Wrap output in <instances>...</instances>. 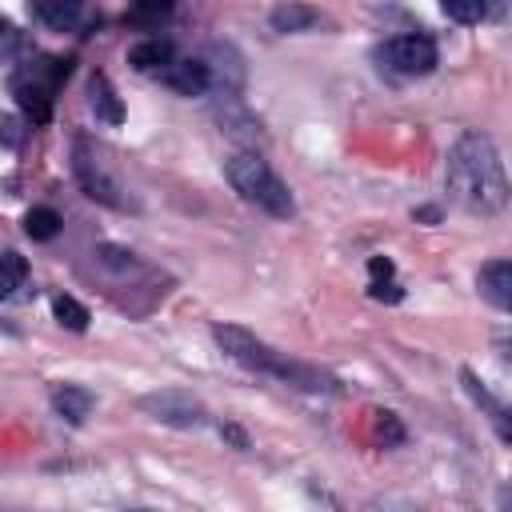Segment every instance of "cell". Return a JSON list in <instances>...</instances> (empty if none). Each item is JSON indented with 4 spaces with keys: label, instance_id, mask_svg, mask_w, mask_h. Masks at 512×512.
Masks as SVG:
<instances>
[{
    "label": "cell",
    "instance_id": "cell-16",
    "mask_svg": "<svg viewBox=\"0 0 512 512\" xmlns=\"http://www.w3.org/2000/svg\"><path fill=\"white\" fill-rule=\"evenodd\" d=\"M52 316H56L68 332H84V328H88V320H92V316H88V308H84L76 296H64V292H60V296H52Z\"/></svg>",
    "mask_w": 512,
    "mask_h": 512
},
{
    "label": "cell",
    "instance_id": "cell-4",
    "mask_svg": "<svg viewBox=\"0 0 512 512\" xmlns=\"http://www.w3.org/2000/svg\"><path fill=\"white\" fill-rule=\"evenodd\" d=\"M68 68L72 60H60V56H36L28 64H20L12 72V96L20 104V112L36 124H44L52 116V100L60 92V84L68 80Z\"/></svg>",
    "mask_w": 512,
    "mask_h": 512
},
{
    "label": "cell",
    "instance_id": "cell-27",
    "mask_svg": "<svg viewBox=\"0 0 512 512\" xmlns=\"http://www.w3.org/2000/svg\"><path fill=\"white\" fill-rule=\"evenodd\" d=\"M4 128H12V120H8V116H0V136H4Z\"/></svg>",
    "mask_w": 512,
    "mask_h": 512
},
{
    "label": "cell",
    "instance_id": "cell-15",
    "mask_svg": "<svg viewBox=\"0 0 512 512\" xmlns=\"http://www.w3.org/2000/svg\"><path fill=\"white\" fill-rule=\"evenodd\" d=\"M28 280V260L20 252H0V300H8Z\"/></svg>",
    "mask_w": 512,
    "mask_h": 512
},
{
    "label": "cell",
    "instance_id": "cell-21",
    "mask_svg": "<svg viewBox=\"0 0 512 512\" xmlns=\"http://www.w3.org/2000/svg\"><path fill=\"white\" fill-rule=\"evenodd\" d=\"M96 256H100V264H108V268H116V272L136 268L132 252H124V248H116V244H100V248H96Z\"/></svg>",
    "mask_w": 512,
    "mask_h": 512
},
{
    "label": "cell",
    "instance_id": "cell-20",
    "mask_svg": "<svg viewBox=\"0 0 512 512\" xmlns=\"http://www.w3.org/2000/svg\"><path fill=\"white\" fill-rule=\"evenodd\" d=\"M460 380H464V388H468V392H472V400H476V404H484V408H488V412H492V420H496V424H500V436H504V440H508V424H504V404H500V400H492V396H488V392H484V388H480V384H476V376H472V372H468V368H464V372H460Z\"/></svg>",
    "mask_w": 512,
    "mask_h": 512
},
{
    "label": "cell",
    "instance_id": "cell-13",
    "mask_svg": "<svg viewBox=\"0 0 512 512\" xmlns=\"http://www.w3.org/2000/svg\"><path fill=\"white\" fill-rule=\"evenodd\" d=\"M32 16L52 32H72L84 16V0H32Z\"/></svg>",
    "mask_w": 512,
    "mask_h": 512
},
{
    "label": "cell",
    "instance_id": "cell-1",
    "mask_svg": "<svg viewBox=\"0 0 512 512\" xmlns=\"http://www.w3.org/2000/svg\"><path fill=\"white\" fill-rule=\"evenodd\" d=\"M444 184H448L452 200L464 204L468 212H480V216L500 212L508 204V176H504V160H500L492 136L464 132L448 148Z\"/></svg>",
    "mask_w": 512,
    "mask_h": 512
},
{
    "label": "cell",
    "instance_id": "cell-19",
    "mask_svg": "<svg viewBox=\"0 0 512 512\" xmlns=\"http://www.w3.org/2000/svg\"><path fill=\"white\" fill-rule=\"evenodd\" d=\"M440 4H444V12H448L456 24H476V20H484L488 8H492V0H440Z\"/></svg>",
    "mask_w": 512,
    "mask_h": 512
},
{
    "label": "cell",
    "instance_id": "cell-12",
    "mask_svg": "<svg viewBox=\"0 0 512 512\" xmlns=\"http://www.w3.org/2000/svg\"><path fill=\"white\" fill-rule=\"evenodd\" d=\"M172 60H176V48H172V40H160V36H148V40H140V44L128 48V64L136 72H156L160 76Z\"/></svg>",
    "mask_w": 512,
    "mask_h": 512
},
{
    "label": "cell",
    "instance_id": "cell-7",
    "mask_svg": "<svg viewBox=\"0 0 512 512\" xmlns=\"http://www.w3.org/2000/svg\"><path fill=\"white\" fill-rule=\"evenodd\" d=\"M140 408H144L152 420L172 424V428H200V424L208 420L204 404H200L196 396H188V392H176V388H164V392H148V396H140Z\"/></svg>",
    "mask_w": 512,
    "mask_h": 512
},
{
    "label": "cell",
    "instance_id": "cell-24",
    "mask_svg": "<svg viewBox=\"0 0 512 512\" xmlns=\"http://www.w3.org/2000/svg\"><path fill=\"white\" fill-rule=\"evenodd\" d=\"M20 40V32H16V24L8 20V16H0V52H8L12 44Z\"/></svg>",
    "mask_w": 512,
    "mask_h": 512
},
{
    "label": "cell",
    "instance_id": "cell-2",
    "mask_svg": "<svg viewBox=\"0 0 512 512\" xmlns=\"http://www.w3.org/2000/svg\"><path fill=\"white\" fill-rule=\"evenodd\" d=\"M212 340H216V348H220L228 360L244 364L248 372H264V376L288 380V384H296V388H332L328 376H320L316 368H304V364L280 356L272 344L256 340V336H252L248 328H240V324H216V328H212Z\"/></svg>",
    "mask_w": 512,
    "mask_h": 512
},
{
    "label": "cell",
    "instance_id": "cell-5",
    "mask_svg": "<svg viewBox=\"0 0 512 512\" xmlns=\"http://www.w3.org/2000/svg\"><path fill=\"white\" fill-rule=\"evenodd\" d=\"M72 176H76V184H80V192H84L88 200H96V204H104V208H120V212L128 208L120 180L108 172V164L100 160V152H96L84 136L72 140Z\"/></svg>",
    "mask_w": 512,
    "mask_h": 512
},
{
    "label": "cell",
    "instance_id": "cell-26",
    "mask_svg": "<svg viewBox=\"0 0 512 512\" xmlns=\"http://www.w3.org/2000/svg\"><path fill=\"white\" fill-rule=\"evenodd\" d=\"M220 436H224V440H232L236 448H248V436H244L236 424H224V428H220Z\"/></svg>",
    "mask_w": 512,
    "mask_h": 512
},
{
    "label": "cell",
    "instance_id": "cell-11",
    "mask_svg": "<svg viewBox=\"0 0 512 512\" xmlns=\"http://www.w3.org/2000/svg\"><path fill=\"white\" fill-rule=\"evenodd\" d=\"M92 404H96V396L88 388H80V384H56L52 388V412L60 420H68V424H84Z\"/></svg>",
    "mask_w": 512,
    "mask_h": 512
},
{
    "label": "cell",
    "instance_id": "cell-17",
    "mask_svg": "<svg viewBox=\"0 0 512 512\" xmlns=\"http://www.w3.org/2000/svg\"><path fill=\"white\" fill-rule=\"evenodd\" d=\"M60 212L56 208H28L24 212V232L32 236V240H52L56 232H60Z\"/></svg>",
    "mask_w": 512,
    "mask_h": 512
},
{
    "label": "cell",
    "instance_id": "cell-9",
    "mask_svg": "<svg viewBox=\"0 0 512 512\" xmlns=\"http://www.w3.org/2000/svg\"><path fill=\"white\" fill-rule=\"evenodd\" d=\"M476 284H480V296H484L488 304H496L500 312L512 308V260H488V264L480 268Z\"/></svg>",
    "mask_w": 512,
    "mask_h": 512
},
{
    "label": "cell",
    "instance_id": "cell-10",
    "mask_svg": "<svg viewBox=\"0 0 512 512\" xmlns=\"http://www.w3.org/2000/svg\"><path fill=\"white\" fill-rule=\"evenodd\" d=\"M88 108L104 124H124V104H120V96H116V88H112V80L104 72L88 76Z\"/></svg>",
    "mask_w": 512,
    "mask_h": 512
},
{
    "label": "cell",
    "instance_id": "cell-8",
    "mask_svg": "<svg viewBox=\"0 0 512 512\" xmlns=\"http://www.w3.org/2000/svg\"><path fill=\"white\" fill-rule=\"evenodd\" d=\"M160 80H164L172 92H180V96H200V92L212 84V68H208L204 60H172V64L160 72Z\"/></svg>",
    "mask_w": 512,
    "mask_h": 512
},
{
    "label": "cell",
    "instance_id": "cell-6",
    "mask_svg": "<svg viewBox=\"0 0 512 512\" xmlns=\"http://www.w3.org/2000/svg\"><path fill=\"white\" fill-rule=\"evenodd\" d=\"M380 60L384 68H392L396 76H428L440 60L436 52V40L424 36V32H408V36H392L384 48H380Z\"/></svg>",
    "mask_w": 512,
    "mask_h": 512
},
{
    "label": "cell",
    "instance_id": "cell-25",
    "mask_svg": "<svg viewBox=\"0 0 512 512\" xmlns=\"http://www.w3.org/2000/svg\"><path fill=\"white\" fill-rule=\"evenodd\" d=\"M368 272H372V280H384V276H392V260L388 256H372L368 260Z\"/></svg>",
    "mask_w": 512,
    "mask_h": 512
},
{
    "label": "cell",
    "instance_id": "cell-3",
    "mask_svg": "<svg viewBox=\"0 0 512 512\" xmlns=\"http://www.w3.org/2000/svg\"><path fill=\"white\" fill-rule=\"evenodd\" d=\"M224 176L228 184L256 208L272 212V216H292L296 212V200L288 192V184L268 168V160L260 152H232L224 160Z\"/></svg>",
    "mask_w": 512,
    "mask_h": 512
},
{
    "label": "cell",
    "instance_id": "cell-23",
    "mask_svg": "<svg viewBox=\"0 0 512 512\" xmlns=\"http://www.w3.org/2000/svg\"><path fill=\"white\" fill-rule=\"evenodd\" d=\"M368 296H372V300H388V304H396L404 292L384 276V280H372V284H368Z\"/></svg>",
    "mask_w": 512,
    "mask_h": 512
},
{
    "label": "cell",
    "instance_id": "cell-18",
    "mask_svg": "<svg viewBox=\"0 0 512 512\" xmlns=\"http://www.w3.org/2000/svg\"><path fill=\"white\" fill-rule=\"evenodd\" d=\"M172 8H176V0H132V4H128V20H132V24L152 28V24L168 20V16H172Z\"/></svg>",
    "mask_w": 512,
    "mask_h": 512
},
{
    "label": "cell",
    "instance_id": "cell-22",
    "mask_svg": "<svg viewBox=\"0 0 512 512\" xmlns=\"http://www.w3.org/2000/svg\"><path fill=\"white\" fill-rule=\"evenodd\" d=\"M376 436H380L384 444H400V440H404V428H400V420H396L392 412H376Z\"/></svg>",
    "mask_w": 512,
    "mask_h": 512
},
{
    "label": "cell",
    "instance_id": "cell-14",
    "mask_svg": "<svg viewBox=\"0 0 512 512\" xmlns=\"http://www.w3.org/2000/svg\"><path fill=\"white\" fill-rule=\"evenodd\" d=\"M268 24H272V32H280V36H288V32H308V28L320 24V12L308 8V4L288 0V4H276V8L268 12Z\"/></svg>",
    "mask_w": 512,
    "mask_h": 512
}]
</instances>
